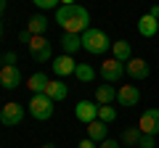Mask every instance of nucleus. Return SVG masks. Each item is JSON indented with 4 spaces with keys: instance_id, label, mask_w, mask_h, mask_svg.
I'll use <instances>...</instances> for the list:
<instances>
[{
    "instance_id": "1",
    "label": "nucleus",
    "mask_w": 159,
    "mask_h": 148,
    "mask_svg": "<svg viewBox=\"0 0 159 148\" xmlns=\"http://www.w3.org/2000/svg\"><path fill=\"white\" fill-rule=\"evenodd\" d=\"M56 24L64 29V32H72V34H82L85 29H90V13L88 8L82 6H58L56 8Z\"/></svg>"
},
{
    "instance_id": "2",
    "label": "nucleus",
    "mask_w": 159,
    "mask_h": 148,
    "mask_svg": "<svg viewBox=\"0 0 159 148\" xmlns=\"http://www.w3.org/2000/svg\"><path fill=\"white\" fill-rule=\"evenodd\" d=\"M82 50L93 53V56H103V53L111 50V40L106 37V32H103V29L90 27V29H85V32H82Z\"/></svg>"
},
{
    "instance_id": "3",
    "label": "nucleus",
    "mask_w": 159,
    "mask_h": 148,
    "mask_svg": "<svg viewBox=\"0 0 159 148\" xmlns=\"http://www.w3.org/2000/svg\"><path fill=\"white\" fill-rule=\"evenodd\" d=\"M29 114L34 116V119L45 122L53 116V101L45 95V93H37V95H32V101H29Z\"/></svg>"
},
{
    "instance_id": "4",
    "label": "nucleus",
    "mask_w": 159,
    "mask_h": 148,
    "mask_svg": "<svg viewBox=\"0 0 159 148\" xmlns=\"http://www.w3.org/2000/svg\"><path fill=\"white\" fill-rule=\"evenodd\" d=\"M29 56L34 58L37 63H48L53 58V50H51V42L43 37V34H32V40H29Z\"/></svg>"
},
{
    "instance_id": "5",
    "label": "nucleus",
    "mask_w": 159,
    "mask_h": 148,
    "mask_svg": "<svg viewBox=\"0 0 159 148\" xmlns=\"http://www.w3.org/2000/svg\"><path fill=\"white\" fill-rule=\"evenodd\" d=\"M125 63L122 61H117V58H106V61L101 63V77H103V82H119L122 77H125Z\"/></svg>"
},
{
    "instance_id": "6",
    "label": "nucleus",
    "mask_w": 159,
    "mask_h": 148,
    "mask_svg": "<svg viewBox=\"0 0 159 148\" xmlns=\"http://www.w3.org/2000/svg\"><path fill=\"white\" fill-rule=\"evenodd\" d=\"M0 85L6 90H16L21 85V69L16 63H3L0 66Z\"/></svg>"
},
{
    "instance_id": "7",
    "label": "nucleus",
    "mask_w": 159,
    "mask_h": 148,
    "mask_svg": "<svg viewBox=\"0 0 159 148\" xmlns=\"http://www.w3.org/2000/svg\"><path fill=\"white\" fill-rule=\"evenodd\" d=\"M0 122L6 127H16L24 122V106L21 103H6L0 108Z\"/></svg>"
},
{
    "instance_id": "8",
    "label": "nucleus",
    "mask_w": 159,
    "mask_h": 148,
    "mask_svg": "<svg viewBox=\"0 0 159 148\" xmlns=\"http://www.w3.org/2000/svg\"><path fill=\"white\" fill-rule=\"evenodd\" d=\"M138 130L143 135H159V108H146L138 119Z\"/></svg>"
},
{
    "instance_id": "9",
    "label": "nucleus",
    "mask_w": 159,
    "mask_h": 148,
    "mask_svg": "<svg viewBox=\"0 0 159 148\" xmlns=\"http://www.w3.org/2000/svg\"><path fill=\"white\" fill-rule=\"evenodd\" d=\"M74 116H77L82 124H90V122L98 119V103H90V101H80L74 106Z\"/></svg>"
},
{
    "instance_id": "10",
    "label": "nucleus",
    "mask_w": 159,
    "mask_h": 148,
    "mask_svg": "<svg viewBox=\"0 0 159 148\" xmlns=\"http://www.w3.org/2000/svg\"><path fill=\"white\" fill-rule=\"evenodd\" d=\"M125 72L130 74L133 80H148L151 69H148V63L143 61V58H130V61L125 63Z\"/></svg>"
},
{
    "instance_id": "11",
    "label": "nucleus",
    "mask_w": 159,
    "mask_h": 148,
    "mask_svg": "<svg viewBox=\"0 0 159 148\" xmlns=\"http://www.w3.org/2000/svg\"><path fill=\"white\" fill-rule=\"evenodd\" d=\"M117 101L122 103V106H138V101H141V90H138L135 85H122L117 90Z\"/></svg>"
},
{
    "instance_id": "12",
    "label": "nucleus",
    "mask_w": 159,
    "mask_h": 148,
    "mask_svg": "<svg viewBox=\"0 0 159 148\" xmlns=\"http://www.w3.org/2000/svg\"><path fill=\"white\" fill-rule=\"evenodd\" d=\"M74 69H77V61L72 56H66V53L53 58V74L56 77H69V74H74Z\"/></svg>"
},
{
    "instance_id": "13",
    "label": "nucleus",
    "mask_w": 159,
    "mask_h": 148,
    "mask_svg": "<svg viewBox=\"0 0 159 148\" xmlns=\"http://www.w3.org/2000/svg\"><path fill=\"white\" fill-rule=\"evenodd\" d=\"M157 32H159V19H154L151 13H146V16L138 19V34H141V37H154Z\"/></svg>"
},
{
    "instance_id": "14",
    "label": "nucleus",
    "mask_w": 159,
    "mask_h": 148,
    "mask_svg": "<svg viewBox=\"0 0 159 148\" xmlns=\"http://www.w3.org/2000/svg\"><path fill=\"white\" fill-rule=\"evenodd\" d=\"M45 95L51 98L53 103H58V101H64V98L69 95V87L64 85L61 80H51V82H48V87H45Z\"/></svg>"
},
{
    "instance_id": "15",
    "label": "nucleus",
    "mask_w": 159,
    "mask_h": 148,
    "mask_svg": "<svg viewBox=\"0 0 159 148\" xmlns=\"http://www.w3.org/2000/svg\"><path fill=\"white\" fill-rule=\"evenodd\" d=\"M111 58H117V61L127 63V61L133 58V48H130V42H127V40H117V42H111Z\"/></svg>"
},
{
    "instance_id": "16",
    "label": "nucleus",
    "mask_w": 159,
    "mask_h": 148,
    "mask_svg": "<svg viewBox=\"0 0 159 148\" xmlns=\"http://www.w3.org/2000/svg\"><path fill=\"white\" fill-rule=\"evenodd\" d=\"M111 101H117V90L111 85H98L96 87V103L98 106H111Z\"/></svg>"
},
{
    "instance_id": "17",
    "label": "nucleus",
    "mask_w": 159,
    "mask_h": 148,
    "mask_svg": "<svg viewBox=\"0 0 159 148\" xmlns=\"http://www.w3.org/2000/svg\"><path fill=\"white\" fill-rule=\"evenodd\" d=\"M88 137H90V140H96V143H103V140L109 137V127H106V122H101V119L90 122V124H88Z\"/></svg>"
},
{
    "instance_id": "18",
    "label": "nucleus",
    "mask_w": 159,
    "mask_h": 148,
    "mask_svg": "<svg viewBox=\"0 0 159 148\" xmlns=\"http://www.w3.org/2000/svg\"><path fill=\"white\" fill-rule=\"evenodd\" d=\"M61 48L66 56H72V53H77L80 48H82V34H72V32H64L61 37Z\"/></svg>"
},
{
    "instance_id": "19",
    "label": "nucleus",
    "mask_w": 159,
    "mask_h": 148,
    "mask_svg": "<svg viewBox=\"0 0 159 148\" xmlns=\"http://www.w3.org/2000/svg\"><path fill=\"white\" fill-rule=\"evenodd\" d=\"M45 29H48V16H43V13L29 16V21H27V32L29 34H45Z\"/></svg>"
},
{
    "instance_id": "20",
    "label": "nucleus",
    "mask_w": 159,
    "mask_h": 148,
    "mask_svg": "<svg viewBox=\"0 0 159 148\" xmlns=\"http://www.w3.org/2000/svg\"><path fill=\"white\" fill-rule=\"evenodd\" d=\"M48 74H43V72H37V74H32V77H29L27 80V87L29 90L34 93V95H37V93H45V87H48Z\"/></svg>"
},
{
    "instance_id": "21",
    "label": "nucleus",
    "mask_w": 159,
    "mask_h": 148,
    "mask_svg": "<svg viewBox=\"0 0 159 148\" xmlns=\"http://www.w3.org/2000/svg\"><path fill=\"white\" fill-rule=\"evenodd\" d=\"M74 77H77L80 82L90 85V82L96 80V69H93L90 63H77V69H74Z\"/></svg>"
},
{
    "instance_id": "22",
    "label": "nucleus",
    "mask_w": 159,
    "mask_h": 148,
    "mask_svg": "<svg viewBox=\"0 0 159 148\" xmlns=\"http://www.w3.org/2000/svg\"><path fill=\"white\" fill-rule=\"evenodd\" d=\"M141 135H143V132L138 130V127H127V130L122 132V143H125V146H138Z\"/></svg>"
},
{
    "instance_id": "23",
    "label": "nucleus",
    "mask_w": 159,
    "mask_h": 148,
    "mask_svg": "<svg viewBox=\"0 0 159 148\" xmlns=\"http://www.w3.org/2000/svg\"><path fill=\"white\" fill-rule=\"evenodd\" d=\"M98 119L106 122V124H111V122L117 119V108L114 106H98Z\"/></svg>"
},
{
    "instance_id": "24",
    "label": "nucleus",
    "mask_w": 159,
    "mask_h": 148,
    "mask_svg": "<svg viewBox=\"0 0 159 148\" xmlns=\"http://www.w3.org/2000/svg\"><path fill=\"white\" fill-rule=\"evenodd\" d=\"M32 3L40 8V11H56L61 0H32Z\"/></svg>"
},
{
    "instance_id": "25",
    "label": "nucleus",
    "mask_w": 159,
    "mask_h": 148,
    "mask_svg": "<svg viewBox=\"0 0 159 148\" xmlns=\"http://www.w3.org/2000/svg\"><path fill=\"white\" fill-rule=\"evenodd\" d=\"M138 148H157V135H141Z\"/></svg>"
},
{
    "instance_id": "26",
    "label": "nucleus",
    "mask_w": 159,
    "mask_h": 148,
    "mask_svg": "<svg viewBox=\"0 0 159 148\" xmlns=\"http://www.w3.org/2000/svg\"><path fill=\"white\" fill-rule=\"evenodd\" d=\"M77 148H98V143L90 140V137H85V140H80V143H77Z\"/></svg>"
},
{
    "instance_id": "27",
    "label": "nucleus",
    "mask_w": 159,
    "mask_h": 148,
    "mask_svg": "<svg viewBox=\"0 0 159 148\" xmlns=\"http://www.w3.org/2000/svg\"><path fill=\"white\" fill-rule=\"evenodd\" d=\"M98 148H119V140H111V137H106V140H103Z\"/></svg>"
},
{
    "instance_id": "28",
    "label": "nucleus",
    "mask_w": 159,
    "mask_h": 148,
    "mask_svg": "<svg viewBox=\"0 0 159 148\" xmlns=\"http://www.w3.org/2000/svg\"><path fill=\"white\" fill-rule=\"evenodd\" d=\"M3 63H16V53H11V50H8L6 56H3Z\"/></svg>"
},
{
    "instance_id": "29",
    "label": "nucleus",
    "mask_w": 159,
    "mask_h": 148,
    "mask_svg": "<svg viewBox=\"0 0 159 148\" xmlns=\"http://www.w3.org/2000/svg\"><path fill=\"white\" fill-rule=\"evenodd\" d=\"M19 40H21V42H27V45H29V40H32V34H29L27 29H24V32H19Z\"/></svg>"
},
{
    "instance_id": "30",
    "label": "nucleus",
    "mask_w": 159,
    "mask_h": 148,
    "mask_svg": "<svg viewBox=\"0 0 159 148\" xmlns=\"http://www.w3.org/2000/svg\"><path fill=\"white\" fill-rule=\"evenodd\" d=\"M148 13H151L154 19H159V6H151V8H148Z\"/></svg>"
},
{
    "instance_id": "31",
    "label": "nucleus",
    "mask_w": 159,
    "mask_h": 148,
    "mask_svg": "<svg viewBox=\"0 0 159 148\" xmlns=\"http://www.w3.org/2000/svg\"><path fill=\"white\" fill-rule=\"evenodd\" d=\"M3 34H6V24H3V16H0V40H3Z\"/></svg>"
},
{
    "instance_id": "32",
    "label": "nucleus",
    "mask_w": 159,
    "mask_h": 148,
    "mask_svg": "<svg viewBox=\"0 0 159 148\" xmlns=\"http://www.w3.org/2000/svg\"><path fill=\"white\" fill-rule=\"evenodd\" d=\"M6 6H8L6 0H0V16H3V13H6Z\"/></svg>"
},
{
    "instance_id": "33",
    "label": "nucleus",
    "mask_w": 159,
    "mask_h": 148,
    "mask_svg": "<svg viewBox=\"0 0 159 148\" xmlns=\"http://www.w3.org/2000/svg\"><path fill=\"white\" fill-rule=\"evenodd\" d=\"M61 6H74V0H61Z\"/></svg>"
},
{
    "instance_id": "34",
    "label": "nucleus",
    "mask_w": 159,
    "mask_h": 148,
    "mask_svg": "<svg viewBox=\"0 0 159 148\" xmlns=\"http://www.w3.org/2000/svg\"><path fill=\"white\" fill-rule=\"evenodd\" d=\"M43 148H56V143H45V146H43Z\"/></svg>"
}]
</instances>
